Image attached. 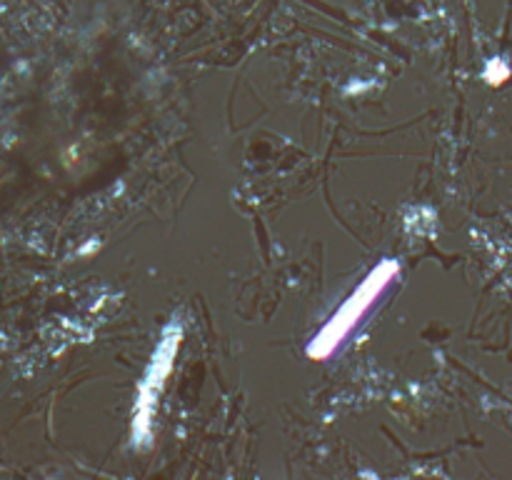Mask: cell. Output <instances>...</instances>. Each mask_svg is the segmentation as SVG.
<instances>
[{
    "instance_id": "1",
    "label": "cell",
    "mask_w": 512,
    "mask_h": 480,
    "mask_svg": "<svg viewBox=\"0 0 512 480\" xmlns=\"http://www.w3.org/2000/svg\"><path fill=\"white\" fill-rule=\"evenodd\" d=\"M398 275L400 265L395 263V260H380V263L360 280L358 288L340 303V308L330 315L328 323L313 335V340H310L308 348H305V355H308L310 360H315V363L328 360L330 355L353 335V330L363 323L365 315L370 313V308L383 298V293L390 288V283H393Z\"/></svg>"
},
{
    "instance_id": "2",
    "label": "cell",
    "mask_w": 512,
    "mask_h": 480,
    "mask_svg": "<svg viewBox=\"0 0 512 480\" xmlns=\"http://www.w3.org/2000/svg\"><path fill=\"white\" fill-rule=\"evenodd\" d=\"M183 338V323L170 320L165 325L163 335H160L158 345H155V353L150 358L148 368H145L143 378H140L138 390H135L133 420H130V438H133L135 448H148L153 443L158 400L163 395L165 385H168L170 373H173L175 360H178L180 348H183Z\"/></svg>"
}]
</instances>
